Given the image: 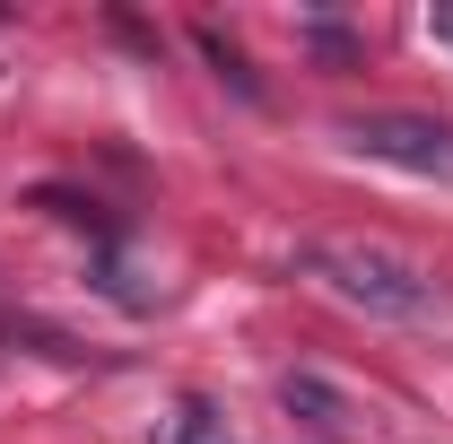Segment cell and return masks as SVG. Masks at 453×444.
Segmentation results:
<instances>
[{
  "mask_svg": "<svg viewBox=\"0 0 453 444\" xmlns=\"http://www.w3.org/2000/svg\"><path fill=\"white\" fill-rule=\"evenodd\" d=\"M296 271L314 279V287H332L349 314H375V323H445V287L418 271V262L384 253V244L314 235V244L296 253Z\"/></svg>",
  "mask_w": 453,
  "mask_h": 444,
  "instance_id": "obj_1",
  "label": "cell"
},
{
  "mask_svg": "<svg viewBox=\"0 0 453 444\" xmlns=\"http://www.w3.org/2000/svg\"><path fill=\"white\" fill-rule=\"evenodd\" d=\"M340 140L357 149V157H375V166H401V174H436V183H453V122H436V113H349L340 122Z\"/></svg>",
  "mask_w": 453,
  "mask_h": 444,
  "instance_id": "obj_2",
  "label": "cell"
},
{
  "mask_svg": "<svg viewBox=\"0 0 453 444\" xmlns=\"http://www.w3.org/2000/svg\"><path fill=\"white\" fill-rule=\"evenodd\" d=\"M280 410L323 444H357V401L340 384H323V375H280Z\"/></svg>",
  "mask_w": 453,
  "mask_h": 444,
  "instance_id": "obj_3",
  "label": "cell"
},
{
  "mask_svg": "<svg viewBox=\"0 0 453 444\" xmlns=\"http://www.w3.org/2000/svg\"><path fill=\"white\" fill-rule=\"evenodd\" d=\"M149 444H235L226 436V418H219V401H201V392H183L166 418L149 427Z\"/></svg>",
  "mask_w": 453,
  "mask_h": 444,
  "instance_id": "obj_4",
  "label": "cell"
},
{
  "mask_svg": "<svg viewBox=\"0 0 453 444\" xmlns=\"http://www.w3.org/2000/svg\"><path fill=\"white\" fill-rule=\"evenodd\" d=\"M201 53H210V70H219V79H235V96H262V79H253V70H244V53H235V44H226L219 27H201Z\"/></svg>",
  "mask_w": 453,
  "mask_h": 444,
  "instance_id": "obj_5",
  "label": "cell"
},
{
  "mask_svg": "<svg viewBox=\"0 0 453 444\" xmlns=\"http://www.w3.org/2000/svg\"><path fill=\"white\" fill-rule=\"evenodd\" d=\"M427 35H436V44H453V0H436V9H427Z\"/></svg>",
  "mask_w": 453,
  "mask_h": 444,
  "instance_id": "obj_6",
  "label": "cell"
}]
</instances>
